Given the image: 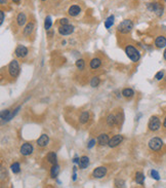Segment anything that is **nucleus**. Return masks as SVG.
Listing matches in <instances>:
<instances>
[{
	"mask_svg": "<svg viewBox=\"0 0 166 188\" xmlns=\"http://www.w3.org/2000/svg\"><path fill=\"white\" fill-rule=\"evenodd\" d=\"M125 53L127 55V57L131 60L132 62H139L140 59V53L139 49H136L133 45H127L125 47Z\"/></svg>",
	"mask_w": 166,
	"mask_h": 188,
	"instance_id": "f257e3e1",
	"label": "nucleus"
},
{
	"mask_svg": "<svg viewBox=\"0 0 166 188\" xmlns=\"http://www.w3.org/2000/svg\"><path fill=\"white\" fill-rule=\"evenodd\" d=\"M21 68H20V64L17 61V60H12V61L9 63L8 65V73L9 75L11 76L12 78H17L19 74H20Z\"/></svg>",
	"mask_w": 166,
	"mask_h": 188,
	"instance_id": "f03ea898",
	"label": "nucleus"
},
{
	"mask_svg": "<svg viewBox=\"0 0 166 188\" xmlns=\"http://www.w3.org/2000/svg\"><path fill=\"white\" fill-rule=\"evenodd\" d=\"M117 29L120 33L127 34L133 29V23L130 20H124L123 22H121V23L119 24V26H118Z\"/></svg>",
	"mask_w": 166,
	"mask_h": 188,
	"instance_id": "7ed1b4c3",
	"label": "nucleus"
},
{
	"mask_svg": "<svg viewBox=\"0 0 166 188\" xmlns=\"http://www.w3.org/2000/svg\"><path fill=\"white\" fill-rule=\"evenodd\" d=\"M162 146H163V141L158 137H154L149 141V147L153 151H159Z\"/></svg>",
	"mask_w": 166,
	"mask_h": 188,
	"instance_id": "20e7f679",
	"label": "nucleus"
},
{
	"mask_svg": "<svg viewBox=\"0 0 166 188\" xmlns=\"http://www.w3.org/2000/svg\"><path fill=\"white\" fill-rule=\"evenodd\" d=\"M148 8H149V11L155 12V15H158V17H161V15H163L164 7H163V6H162L159 2L150 3V4L148 5Z\"/></svg>",
	"mask_w": 166,
	"mask_h": 188,
	"instance_id": "39448f33",
	"label": "nucleus"
},
{
	"mask_svg": "<svg viewBox=\"0 0 166 188\" xmlns=\"http://www.w3.org/2000/svg\"><path fill=\"white\" fill-rule=\"evenodd\" d=\"M148 127L152 132H157V130L161 127V122L157 116H152L149 120Z\"/></svg>",
	"mask_w": 166,
	"mask_h": 188,
	"instance_id": "423d86ee",
	"label": "nucleus"
},
{
	"mask_svg": "<svg viewBox=\"0 0 166 188\" xmlns=\"http://www.w3.org/2000/svg\"><path fill=\"white\" fill-rule=\"evenodd\" d=\"M74 26H72V25H62L60 28H59V33L60 35H70L72 34L73 32H74Z\"/></svg>",
	"mask_w": 166,
	"mask_h": 188,
	"instance_id": "0eeeda50",
	"label": "nucleus"
},
{
	"mask_svg": "<svg viewBox=\"0 0 166 188\" xmlns=\"http://www.w3.org/2000/svg\"><path fill=\"white\" fill-rule=\"evenodd\" d=\"M20 152L24 156H28V155L32 154V152H33V146H32L31 143H25L20 148Z\"/></svg>",
	"mask_w": 166,
	"mask_h": 188,
	"instance_id": "6e6552de",
	"label": "nucleus"
},
{
	"mask_svg": "<svg viewBox=\"0 0 166 188\" xmlns=\"http://www.w3.org/2000/svg\"><path fill=\"white\" fill-rule=\"evenodd\" d=\"M107 174V168L105 167H98L97 169H94L93 172H92V176L94 178H98V179H101V178H104Z\"/></svg>",
	"mask_w": 166,
	"mask_h": 188,
	"instance_id": "1a4fd4ad",
	"label": "nucleus"
},
{
	"mask_svg": "<svg viewBox=\"0 0 166 188\" xmlns=\"http://www.w3.org/2000/svg\"><path fill=\"white\" fill-rule=\"evenodd\" d=\"M15 55L18 57V58H25L28 55V49L25 45H20L17 46V49L15 50Z\"/></svg>",
	"mask_w": 166,
	"mask_h": 188,
	"instance_id": "9d476101",
	"label": "nucleus"
},
{
	"mask_svg": "<svg viewBox=\"0 0 166 188\" xmlns=\"http://www.w3.org/2000/svg\"><path fill=\"white\" fill-rule=\"evenodd\" d=\"M122 141H123V136L116 135V136H114L112 139H110L109 146H110L111 148H115V147H117L118 145H120Z\"/></svg>",
	"mask_w": 166,
	"mask_h": 188,
	"instance_id": "9b49d317",
	"label": "nucleus"
},
{
	"mask_svg": "<svg viewBox=\"0 0 166 188\" xmlns=\"http://www.w3.org/2000/svg\"><path fill=\"white\" fill-rule=\"evenodd\" d=\"M48 142H49V137L43 134V135L40 136V138L37 140V145L39 147H45V146L48 145Z\"/></svg>",
	"mask_w": 166,
	"mask_h": 188,
	"instance_id": "f8f14e48",
	"label": "nucleus"
},
{
	"mask_svg": "<svg viewBox=\"0 0 166 188\" xmlns=\"http://www.w3.org/2000/svg\"><path fill=\"white\" fill-rule=\"evenodd\" d=\"M155 45L158 47V49H163L166 46V37L163 35H160V36H157L155 39Z\"/></svg>",
	"mask_w": 166,
	"mask_h": 188,
	"instance_id": "ddd939ff",
	"label": "nucleus"
},
{
	"mask_svg": "<svg viewBox=\"0 0 166 188\" xmlns=\"http://www.w3.org/2000/svg\"><path fill=\"white\" fill-rule=\"evenodd\" d=\"M109 141H110V139L107 134H101V135L98 137V145H101V146L109 145Z\"/></svg>",
	"mask_w": 166,
	"mask_h": 188,
	"instance_id": "4468645a",
	"label": "nucleus"
},
{
	"mask_svg": "<svg viewBox=\"0 0 166 188\" xmlns=\"http://www.w3.org/2000/svg\"><path fill=\"white\" fill-rule=\"evenodd\" d=\"M15 117L14 113L9 110H3L1 111V119L3 122H9L10 119H12Z\"/></svg>",
	"mask_w": 166,
	"mask_h": 188,
	"instance_id": "2eb2a0df",
	"label": "nucleus"
},
{
	"mask_svg": "<svg viewBox=\"0 0 166 188\" xmlns=\"http://www.w3.org/2000/svg\"><path fill=\"white\" fill-rule=\"evenodd\" d=\"M80 12H81V8L80 6L78 5H72L68 11V14L71 15V17H77Z\"/></svg>",
	"mask_w": 166,
	"mask_h": 188,
	"instance_id": "dca6fc26",
	"label": "nucleus"
},
{
	"mask_svg": "<svg viewBox=\"0 0 166 188\" xmlns=\"http://www.w3.org/2000/svg\"><path fill=\"white\" fill-rule=\"evenodd\" d=\"M17 23L20 27H23L25 24L27 23V17L24 12H20L17 17Z\"/></svg>",
	"mask_w": 166,
	"mask_h": 188,
	"instance_id": "f3484780",
	"label": "nucleus"
},
{
	"mask_svg": "<svg viewBox=\"0 0 166 188\" xmlns=\"http://www.w3.org/2000/svg\"><path fill=\"white\" fill-rule=\"evenodd\" d=\"M102 65V60L101 59H98V58H94V59H92L90 63H89V66H90V68L92 70H97L98 69L101 67Z\"/></svg>",
	"mask_w": 166,
	"mask_h": 188,
	"instance_id": "a211bd4d",
	"label": "nucleus"
},
{
	"mask_svg": "<svg viewBox=\"0 0 166 188\" xmlns=\"http://www.w3.org/2000/svg\"><path fill=\"white\" fill-rule=\"evenodd\" d=\"M89 164V158L87 156H82L80 157V161H79V169H81V170H84L88 167Z\"/></svg>",
	"mask_w": 166,
	"mask_h": 188,
	"instance_id": "6ab92c4d",
	"label": "nucleus"
},
{
	"mask_svg": "<svg viewBox=\"0 0 166 188\" xmlns=\"http://www.w3.org/2000/svg\"><path fill=\"white\" fill-rule=\"evenodd\" d=\"M46 158H47V160H48L49 164H56V162H57L56 154V152H53V151L48 152V154H47Z\"/></svg>",
	"mask_w": 166,
	"mask_h": 188,
	"instance_id": "aec40b11",
	"label": "nucleus"
},
{
	"mask_svg": "<svg viewBox=\"0 0 166 188\" xmlns=\"http://www.w3.org/2000/svg\"><path fill=\"white\" fill-rule=\"evenodd\" d=\"M34 31V23H32V22H30V23H28L26 25V27H25L24 29V35H26V36H29V35H31L32 33H33Z\"/></svg>",
	"mask_w": 166,
	"mask_h": 188,
	"instance_id": "412c9836",
	"label": "nucleus"
},
{
	"mask_svg": "<svg viewBox=\"0 0 166 188\" xmlns=\"http://www.w3.org/2000/svg\"><path fill=\"white\" fill-rule=\"evenodd\" d=\"M60 173V165L56 164H52V170H50V177L52 178H56L57 175Z\"/></svg>",
	"mask_w": 166,
	"mask_h": 188,
	"instance_id": "4be33fe9",
	"label": "nucleus"
},
{
	"mask_svg": "<svg viewBox=\"0 0 166 188\" xmlns=\"http://www.w3.org/2000/svg\"><path fill=\"white\" fill-rule=\"evenodd\" d=\"M122 96H123V97L127 98V99H130V98H132L133 96H135V92H133L132 88H124V90L122 91Z\"/></svg>",
	"mask_w": 166,
	"mask_h": 188,
	"instance_id": "5701e85b",
	"label": "nucleus"
},
{
	"mask_svg": "<svg viewBox=\"0 0 166 188\" xmlns=\"http://www.w3.org/2000/svg\"><path fill=\"white\" fill-rule=\"evenodd\" d=\"M135 182L139 184V185H143V182H145V175L140 173V172H138L135 174Z\"/></svg>",
	"mask_w": 166,
	"mask_h": 188,
	"instance_id": "b1692460",
	"label": "nucleus"
},
{
	"mask_svg": "<svg viewBox=\"0 0 166 188\" xmlns=\"http://www.w3.org/2000/svg\"><path fill=\"white\" fill-rule=\"evenodd\" d=\"M116 122H117V118H116V116H115L114 114H109V115H108V117H107V123H108V126H115Z\"/></svg>",
	"mask_w": 166,
	"mask_h": 188,
	"instance_id": "393cba45",
	"label": "nucleus"
},
{
	"mask_svg": "<svg viewBox=\"0 0 166 188\" xmlns=\"http://www.w3.org/2000/svg\"><path fill=\"white\" fill-rule=\"evenodd\" d=\"M88 119H89V113L87 112V111H84V112H82L80 117H79V122H80L82 125H84V123L87 122Z\"/></svg>",
	"mask_w": 166,
	"mask_h": 188,
	"instance_id": "a878e982",
	"label": "nucleus"
},
{
	"mask_svg": "<svg viewBox=\"0 0 166 188\" xmlns=\"http://www.w3.org/2000/svg\"><path fill=\"white\" fill-rule=\"evenodd\" d=\"M114 20H115L114 15H110V17L108 18L106 21H105V27H106L107 29L111 28L112 26H113V24H114Z\"/></svg>",
	"mask_w": 166,
	"mask_h": 188,
	"instance_id": "bb28decb",
	"label": "nucleus"
},
{
	"mask_svg": "<svg viewBox=\"0 0 166 188\" xmlns=\"http://www.w3.org/2000/svg\"><path fill=\"white\" fill-rule=\"evenodd\" d=\"M10 169H11V172H12L14 174L20 173V171H21L20 164H19V162H14V164L10 165Z\"/></svg>",
	"mask_w": 166,
	"mask_h": 188,
	"instance_id": "cd10ccee",
	"label": "nucleus"
},
{
	"mask_svg": "<svg viewBox=\"0 0 166 188\" xmlns=\"http://www.w3.org/2000/svg\"><path fill=\"white\" fill-rule=\"evenodd\" d=\"M101 83V79L98 77V76H94V77H92L91 81H90V85L92 88H98V85Z\"/></svg>",
	"mask_w": 166,
	"mask_h": 188,
	"instance_id": "c85d7f7f",
	"label": "nucleus"
},
{
	"mask_svg": "<svg viewBox=\"0 0 166 188\" xmlns=\"http://www.w3.org/2000/svg\"><path fill=\"white\" fill-rule=\"evenodd\" d=\"M52 18H50V17H46L45 18V21H44V28H45V30H49L50 28H52Z\"/></svg>",
	"mask_w": 166,
	"mask_h": 188,
	"instance_id": "c756f323",
	"label": "nucleus"
},
{
	"mask_svg": "<svg viewBox=\"0 0 166 188\" xmlns=\"http://www.w3.org/2000/svg\"><path fill=\"white\" fill-rule=\"evenodd\" d=\"M76 67H77L79 70H83V69H84V67H85L84 60H82V59L77 60V61H76Z\"/></svg>",
	"mask_w": 166,
	"mask_h": 188,
	"instance_id": "7c9ffc66",
	"label": "nucleus"
},
{
	"mask_svg": "<svg viewBox=\"0 0 166 188\" xmlns=\"http://www.w3.org/2000/svg\"><path fill=\"white\" fill-rule=\"evenodd\" d=\"M151 176H152L153 179H155V180H157V181L160 180V175H159V173L156 170H152L151 171Z\"/></svg>",
	"mask_w": 166,
	"mask_h": 188,
	"instance_id": "2f4dec72",
	"label": "nucleus"
},
{
	"mask_svg": "<svg viewBox=\"0 0 166 188\" xmlns=\"http://www.w3.org/2000/svg\"><path fill=\"white\" fill-rule=\"evenodd\" d=\"M155 78L157 79V80H161V79H163L164 78V71H159L156 73V75H155Z\"/></svg>",
	"mask_w": 166,
	"mask_h": 188,
	"instance_id": "473e14b6",
	"label": "nucleus"
},
{
	"mask_svg": "<svg viewBox=\"0 0 166 188\" xmlns=\"http://www.w3.org/2000/svg\"><path fill=\"white\" fill-rule=\"evenodd\" d=\"M115 185H116V187H124V185H125V183H124V181H119L117 180L116 182H115Z\"/></svg>",
	"mask_w": 166,
	"mask_h": 188,
	"instance_id": "72a5a7b5",
	"label": "nucleus"
},
{
	"mask_svg": "<svg viewBox=\"0 0 166 188\" xmlns=\"http://www.w3.org/2000/svg\"><path fill=\"white\" fill-rule=\"evenodd\" d=\"M95 145V140L94 139H91L90 141L88 142V145H87V148L88 149H91L92 147H93V146Z\"/></svg>",
	"mask_w": 166,
	"mask_h": 188,
	"instance_id": "f704fd0d",
	"label": "nucleus"
},
{
	"mask_svg": "<svg viewBox=\"0 0 166 188\" xmlns=\"http://www.w3.org/2000/svg\"><path fill=\"white\" fill-rule=\"evenodd\" d=\"M60 26H62V25H68L69 24V20L67 18L60 19Z\"/></svg>",
	"mask_w": 166,
	"mask_h": 188,
	"instance_id": "c9c22d12",
	"label": "nucleus"
},
{
	"mask_svg": "<svg viewBox=\"0 0 166 188\" xmlns=\"http://www.w3.org/2000/svg\"><path fill=\"white\" fill-rule=\"evenodd\" d=\"M3 22H4V11H0V24H3Z\"/></svg>",
	"mask_w": 166,
	"mask_h": 188,
	"instance_id": "e433bc0d",
	"label": "nucleus"
},
{
	"mask_svg": "<svg viewBox=\"0 0 166 188\" xmlns=\"http://www.w3.org/2000/svg\"><path fill=\"white\" fill-rule=\"evenodd\" d=\"M79 161H80V158H78V157H75L74 159H73V162H74V164H79Z\"/></svg>",
	"mask_w": 166,
	"mask_h": 188,
	"instance_id": "4c0bfd02",
	"label": "nucleus"
},
{
	"mask_svg": "<svg viewBox=\"0 0 166 188\" xmlns=\"http://www.w3.org/2000/svg\"><path fill=\"white\" fill-rule=\"evenodd\" d=\"M77 179V175H76V172H74V174H73V181H76Z\"/></svg>",
	"mask_w": 166,
	"mask_h": 188,
	"instance_id": "58836bf2",
	"label": "nucleus"
},
{
	"mask_svg": "<svg viewBox=\"0 0 166 188\" xmlns=\"http://www.w3.org/2000/svg\"><path fill=\"white\" fill-rule=\"evenodd\" d=\"M163 126H164L165 129H166V117L164 118V122H163Z\"/></svg>",
	"mask_w": 166,
	"mask_h": 188,
	"instance_id": "ea45409f",
	"label": "nucleus"
},
{
	"mask_svg": "<svg viewBox=\"0 0 166 188\" xmlns=\"http://www.w3.org/2000/svg\"><path fill=\"white\" fill-rule=\"evenodd\" d=\"M163 57H164V59L166 60V49H165V50H164V53H163Z\"/></svg>",
	"mask_w": 166,
	"mask_h": 188,
	"instance_id": "a19ab883",
	"label": "nucleus"
},
{
	"mask_svg": "<svg viewBox=\"0 0 166 188\" xmlns=\"http://www.w3.org/2000/svg\"><path fill=\"white\" fill-rule=\"evenodd\" d=\"M12 1H14L15 3H20L21 0H12Z\"/></svg>",
	"mask_w": 166,
	"mask_h": 188,
	"instance_id": "79ce46f5",
	"label": "nucleus"
},
{
	"mask_svg": "<svg viewBox=\"0 0 166 188\" xmlns=\"http://www.w3.org/2000/svg\"><path fill=\"white\" fill-rule=\"evenodd\" d=\"M4 2H6V0H1V4H3Z\"/></svg>",
	"mask_w": 166,
	"mask_h": 188,
	"instance_id": "37998d69",
	"label": "nucleus"
},
{
	"mask_svg": "<svg viewBox=\"0 0 166 188\" xmlns=\"http://www.w3.org/2000/svg\"><path fill=\"white\" fill-rule=\"evenodd\" d=\"M41 1H45V0H41Z\"/></svg>",
	"mask_w": 166,
	"mask_h": 188,
	"instance_id": "c03bdc74",
	"label": "nucleus"
},
{
	"mask_svg": "<svg viewBox=\"0 0 166 188\" xmlns=\"http://www.w3.org/2000/svg\"><path fill=\"white\" fill-rule=\"evenodd\" d=\"M164 1H165V2H166V0H164Z\"/></svg>",
	"mask_w": 166,
	"mask_h": 188,
	"instance_id": "a18cd8bd",
	"label": "nucleus"
},
{
	"mask_svg": "<svg viewBox=\"0 0 166 188\" xmlns=\"http://www.w3.org/2000/svg\"><path fill=\"white\" fill-rule=\"evenodd\" d=\"M165 80H166V79H165Z\"/></svg>",
	"mask_w": 166,
	"mask_h": 188,
	"instance_id": "49530a36",
	"label": "nucleus"
}]
</instances>
